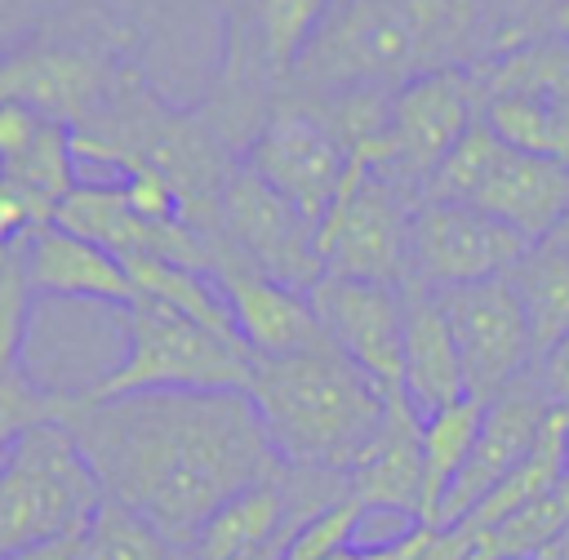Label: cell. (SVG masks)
I'll list each match as a JSON object with an SVG mask.
<instances>
[{
    "mask_svg": "<svg viewBox=\"0 0 569 560\" xmlns=\"http://www.w3.org/2000/svg\"><path fill=\"white\" fill-rule=\"evenodd\" d=\"M62 427L93 467L102 498L147 520L182 556L222 502L284 476L244 391L76 396Z\"/></svg>",
    "mask_w": 569,
    "mask_h": 560,
    "instance_id": "1",
    "label": "cell"
},
{
    "mask_svg": "<svg viewBox=\"0 0 569 560\" xmlns=\"http://www.w3.org/2000/svg\"><path fill=\"white\" fill-rule=\"evenodd\" d=\"M493 53L485 0H333L293 58L284 84L298 98L396 93L436 71H462Z\"/></svg>",
    "mask_w": 569,
    "mask_h": 560,
    "instance_id": "2",
    "label": "cell"
},
{
    "mask_svg": "<svg viewBox=\"0 0 569 560\" xmlns=\"http://www.w3.org/2000/svg\"><path fill=\"white\" fill-rule=\"evenodd\" d=\"M276 458L293 471L347 476L378 440L391 400L325 338L307 351L249 356V391Z\"/></svg>",
    "mask_w": 569,
    "mask_h": 560,
    "instance_id": "3",
    "label": "cell"
},
{
    "mask_svg": "<svg viewBox=\"0 0 569 560\" xmlns=\"http://www.w3.org/2000/svg\"><path fill=\"white\" fill-rule=\"evenodd\" d=\"M76 160L116 164L124 173H156L178 196L182 222L213 240L218 196L236 164H227L222 138L196 116L169 111L133 71H116L107 98L89 120L71 129Z\"/></svg>",
    "mask_w": 569,
    "mask_h": 560,
    "instance_id": "4",
    "label": "cell"
},
{
    "mask_svg": "<svg viewBox=\"0 0 569 560\" xmlns=\"http://www.w3.org/2000/svg\"><path fill=\"white\" fill-rule=\"evenodd\" d=\"M120 320L124 360L80 396L107 400L133 391H249V351L236 338H222L156 298H133Z\"/></svg>",
    "mask_w": 569,
    "mask_h": 560,
    "instance_id": "5",
    "label": "cell"
},
{
    "mask_svg": "<svg viewBox=\"0 0 569 560\" xmlns=\"http://www.w3.org/2000/svg\"><path fill=\"white\" fill-rule=\"evenodd\" d=\"M427 200H453L471 204L502 227L520 231L529 244L547 240L569 209V160L525 156L489 133L485 120H476L462 142L445 156V164L431 173Z\"/></svg>",
    "mask_w": 569,
    "mask_h": 560,
    "instance_id": "6",
    "label": "cell"
},
{
    "mask_svg": "<svg viewBox=\"0 0 569 560\" xmlns=\"http://www.w3.org/2000/svg\"><path fill=\"white\" fill-rule=\"evenodd\" d=\"M102 484L62 422L27 431L0 458V556L80 533L98 511Z\"/></svg>",
    "mask_w": 569,
    "mask_h": 560,
    "instance_id": "7",
    "label": "cell"
},
{
    "mask_svg": "<svg viewBox=\"0 0 569 560\" xmlns=\"http://www.w3.org/2000/svg\"><path fill=\"white\" fill-rule=\"evenodd\" d=\"M418 196L373 173L365 160L347 164V178L316 222V258L325 276L409 284V222Z\"/></svg>",
    "mask_w": 569,
    "mask_h": 560,
    "instance_id": "8",
    "label": "cell"
},
{
    "mask_svg": "<svg viewBox=\"0 0 569 560\" xmlns=\"http://www.w3.org/2000/svg\"><path fill=\"white\" fill-rule=\"evenodd\" d=\"M480 107H485V93L471 67L436 71V76H418L400 84L387 107L382 164L373 173H382L387 182L422 200L431 173L462 142V133L480 120Z\"/></svg>",
    "mask_w": 569,
    "mask_h": 560,
    "instance_id": "9",
    "label": "cell"
},
{
    "mask_svg": "<svg viewBox=\"0 0 569 560\" xmlns=\"http://www.w3.org/2000/svg\"><path fill=\"white\" fill-rule=\"evenodd\" d=\"M213 240L244 267L280 280L289 289H311L325 271L316 258V222H307L280 191H271L253 169L236 164L218 196Z\"/></svg>",
    "mask_w": 569,
    "mask_h": 560,
    "instance_id": "10",
    "label": "cell"
},
{
    "mask_svg": "<svg viewBox=\"0 0 569 560\" xmlns=\"http://www.w3.org/2000/svg\"><path fill=\"white\" fill-rule=\"evenodd\" d=\"M436 298L445 307V320H449V333L458 347L467 396L493 400L502 387H511L520 373H529L538 364L525 307L507 276L436 289Z\"/></svg>",
    "mask_w": 569,
    "mask_h": 560,
    "instance_id": "11",
    "label": "cell"
},
{
    "mask_svg": "<svg viewBox=\"0 0 569 560\" xmlns=\"http://www.w3.org/2000/svg\"><path fill=\"white\" fill-rule=\"evenodd\" d=\"M529 240L498 218L453 204V200H418L409 222V280L427 289H453L507 276L525 258Z\"/></svg>",
    "mask_w": 569,
    "mask_h": 560,
    "instance_id": "12",
    "label": "cell"
},
{
    "mask_svg": "<svg viewBox=\"0 0 569 560\" xmlns=\"http://www.w3.org/2000/svg\"><path fill=\"white\" fill-rule=\"evenodd\" d=\"M351 156L302 102L276 107L244 147V169H253L271 191H280L307 222H320L333 204Z\"/></svg>",
    "mask_w": 569,
    "mask_h": 560,
    "instance_id": "13",
    "label": "cell"
},
{
    "mask_svg": "<svg viewBox=\"0 0 569 560\" xmlns=\"http://www.w3.org/2000/svg\"><path fill=\"white\" fill-rule=\"evenodd\" d=\"M307 302L325 329V338L387 396H400V342H405V289L400 284H373V280H347V276H320L307 289Z\"/></svg>",
    "mask_w": 569,
    "mask_h": 560,
    "instance_id": "14",
    "label": "cell"
},
{
    "mask_svg": "<svg viewBox=\"0 0 569 560\" xmlns=\"http://www.w3.org/2000/svg\"><path fill=\"white\" fill-rule=\"evenodd\" d=\"M53 222L98 249H107L120 262L133 258H160V262H178L191 271H209L213 267V240L200 236L191 222L182 218H142L129 200L120 182H76Z\"/></svg>",
    "mask_w": 569,
    "mask_h": 560,
    "instance_id": "15",
    "label": "cell"
},
{
    "mask_svg": "<svg viewBox=\"0 0 569 560\" xmlns=\"http://www.w3.org/2000/svg\"><path fill=\"white\" fill-rule=\"evenodd\" d=\"M551 400L538 382V373H520L511 387H502L493 400H485L471 453L462 462V471L453 476V484L445 489V502L436 511V529H453L511 467H520L529 458V449L538 444L547 418H551Z\"/></svg>",
    "mask_w": 569,
    "mask_h": 560,
    "instance_id": "16",
    "label": "cell"
},
{
    "mask_svg": "<svg viewBox=\"0 0 569 560\" xmlns=\"http://www.w3.org/2000/svg\"><path fill=\"white\" fill-rule=\"evenodd\" d=\"M209 276L218 280V289L227 298V311H231V324H236V338L244 342L249 356L280 360V356H293V351H307V347L325 342V329H320L302 289L267 280L262 271L231 258L218 240H213Z\"/></svg>",
    "mask_w": 569,
    "mask_h": 560,
    "instance_id": "17",
    "label": "cell"
},
{
    "mask_svg": "<svg viewBox=\"0 0 569 560\" xmlns=\"http://www.w3.org/2000/svg\"><path fill=\"white\" fill-rule=\"evenodd\" d=\"M111 80L116 67L84 44H31L0 58V102H22L71 129L93 116Z\"/></svg>",
    "mask_w": 569,
    "mask_h": 560,
    "instance_id": "18",
    "label": "cell"
},
{
    "mask_svg": "<svg viewBox=\"0 0 569 560\" xmlns=\"http://www.w3.org/2000/svg\"><path fill=\"white\" fill-rule=\"evenodd\" d=\"M22 262H27V284L36 298H76V302H102L120 311L138 298L120 258L62 231L58 222L27 231Z\"/></svg>",
    "mask_w": 569,
    "mask_h": 560,
    "instance_id": "19",
    "label": "cell"
},
{
    "mask_svg": "<svg viewBox=\"0 0 569 560\" xmlns=\"http://www.w3.org/2000/svg\"><path fill=\"white\" fill-rule=\"evenodd\" d=\"M405 289V342H400V396L418 418H431L467 396L458 347L436 289L409 280Z\"/></svg>",
    "mask_w": 569,
    "mask_h": 560,
    "instance_id": "20",
    "label": "cell"
},
{
    "mask_svg": "<svg viewBox=\"0 0 569 560\" xmlns=\"http://www.w3.org/2000/svg\"><path fill=\"white\" fill-rule=\"evenodd\" d=\"M347 498L360 511H396L422 524V418L391 400L378 440L347 471Z\"/></svg>",
    "mask_w": 569,
    "mask_h": 560,
    "instance_id": "21",
    "label": "cell"
},
{
    "mask_svg": "<svg viewBox=\"0 0 569 560\" xmlns=\"http://www.w3.org/2000/svg\"><path fill=\"white\" fill-rule=\"evenodd\" d=\"M525 320H529V338H533V360H542V351H551L565 333H569V249L538 240L525 249V258L507 271Z\"/></svg>",
    "mask_w": 569,
    "mask_h": 560,
    "instance_id": "22",
    "label": "cell"
},
{
    "mask_svg": "<svg viewBox=\"0 0 569 560\" xmlns=\"http://www.w3.org/2000/svg\"><path fill=\"white\" fill-rule=\"evenodd\" d=\"M471 560H525L569 533V471L489 529H462Z\"/></svg>",
    "mask_w": 569,
    "mask_h": 560,
    "instance_id": "23",
    "label": "cell"
},
{
    "mask_svg": "<svg viewBox=\"0 0 569 560\" xmlns=\"http://www.w3.org/2000/svg\"><path fill=\"white\" fill-rule=\"evenodd\" d=\"M489 133L525 156L569 160V102L542 93H493L480 107Z\"/></svg>",
    "mask_w": 569,
    "mask_h": 560,
    "instance_id": "24",
    "label": "cell"
},
{
    "mask_svg": "<svg viewBox=\"0 0 569 560\" xmlns=\"http://www.w3.org/2000/svg\"><path fill=\"white\" fill-rule=\"evenodd\" d=\"M485 400L462 396L449 409L422 418V524L436 529V511L445 502V489L453 484V476L462 471L476 427H480Z\"/></svg>",
    "mask_w": 569,
    "mask_h": 560,
    "instance_id": "25",
    "label": "cell"
},
{
    "mask_svg": "<svg viewBox=\"0 0 569 560\" xmlns=\"http://www.w3.org/2000/svg\"><path fill=\"white\" fill-rule=\"evenodd\" d=\"M0 178H9V182H18V187H27L31 196H40V200L58 213L62 196L80 182V178H76L71 124H62V120H49V116H44V124L36 129V138H31L13 160H4V164H0Z\"/></svg>",
    "mask_w": 569,
    "mask_h": 560,
    "instance_id": "26",
    "label": "cell"
},
{
    "mask_svg": "<svg viewBox=\"0 0 569 560\" xmlns=\"http://www.w3.org/2000/svg\"><path fill=\"white\" fill-rule=\"evenodd\" d=\"M80 560H182V551L133 511L102 498L80 529Z\"/></svg>",
    "mask_w": 569,
    "mask_h": 560,
    "instance_id": "27",
    "label": "cell"
},
{
    "mask_svg": "<svg viewBox=\"0 0 569 560\" xmlns=\"http://www.w3.org/2000/svg\"><path fill=\"white\" fill-rule=\"evenodd\" d=\"M244 4H249V22L258 31L262 58L280 76H289L293 58L302 53V44L311 40V31L320 27V18L333 0H244Z\"/></svg>",
    "mask_w": 569,
    "mask_h": 560,
    "instance_id": "28",
    "label": "cell"
},
{
    "mask_svg": "<svg viewBox=\"0 0 569 560\" xmlns=\"http://www.w3.org/2000/svg\"><path fill=\"white\" fill-rule=\"evenodd\" d=\"M71 404H76L71 391L40 387L22 364H18V369H4V373H0V458H4L27 431L49 427V422H62Z\"/></svg>",
    "mask_w": 569,
    "mask_h": 560,
    "instance_id": "29",
    "label": "cell"
},
{
    "mask_svg": "<svg viewBox=\"0 0 569 560\" xmlns=\"http://www.w3.org/2000/svg\"><path fill=\"white\" fill-rule=\"evenodd\" d=\"M22 240L0 244V373L22 364V338H27V316H31V298H36L27 284Z\"/></svg>",
    "mask_w": 569,
    "mask_h": 560,
    "instance_id": "30",
    "label": "cell"
},
{
    "mask_svg": "<svg viewBox=\"0 0 569 560\" xmlns=\"http://www.w3.org/2000/svg\"><path fill=\"white\" fill-rule=\"evenodd\" d=\"M356 524H360V507L351 498H338L333 507L307 516L289 533L284 560H325V556H333V551H342V547L356 542Z\"/></svg>",
    "mask_w": 569,
    "mask_h": 560,
    "instance_id": "31",
    "label": "cell"
},
{
    "mask_svg": "<svg viewBox=\"0 0 569 560\" xmlns=\"http://www.w3.org/2000/svg\"><path fill=\"white\" fill-rule=\"evenodd\" d=\"M44 222H53V209L40 196H31L27 187L0 178V244H13Z\"/></svg>",
    "mask_w": 569,
    "mask_h": 560,
    "instance_id": "32",
    "label": "cell"
},
{
    "mask_svg": "<svg viewBox=\"0 0 569 560\" xmlns=\"http://www.w3.org/2000/svg\"><path fill=\"white\" fill-rule=\"evenodd\" d=\"M40 124H44L40 111H31V107H22V102H0V164L13 160V156L36 138Z\"/></svg>",
    "mask_w": 569,
    "mask_h": 560,
    "instance_id": "33",
    "label": "cell"
},
{
    "mask_svg": "<svg viewBox=\"0 0 569 560\" xmlns=\"http://www.w3.org/2000/svg\"><path fill=\"white\" fill-rule=\"evenodd\" d=\"M533 373H538L547 400H551L556 409H569V333H565L551 351H542V360L533 364Z\"/></svg>",
    "mask_w": 569,
    "mask_h": 560,
    "instance_id": "34",
    "label": "cell"
},
{
    "mask_svg": "<svg viewBox=\"0 0 569 560\" xmlns=\"http://www.w3.org/2000/svg\"><path fill=\"white\" fill-rule=\"evenodd\" d=\"M0 560H80V533H62V538H49V542L9 551V556H0Z\"/></svg>",
    "mask_w": 569,
    "mask_h": 560,
    "instance_id": "35",
    "label": "cell"
},
{
    "mask_svg": "<svg viewBox=\"0 0 569 560\" xmlns=\"http://www.w3.org/2000/svg\"><path fill=\"white\" fill-rule=\"evenodd\" d=\"M542 18H547V36L569 40V0H547Z\"/></svg>",
    "mask_w": 569,
    "mask_h": 560,
    "instance_id": "36",
    "label": "cell"
},
{
    "mask_svg": "<svg viewBox=\"0 0 569 560\" xmlns=\"http://www.w3.org/2000/svg\"><path fill=\"white\" fill-rule=\"evenodd\" d=\"M525 560H569V533H565V538H556L551 547H542L538 556H525Z\"/></svg>",
    "mask_w": 569,
    "mask_h": 560,
    "instance_id": "37",
    "label": "cell"
},
{
    "mask_svg": "<svg viewBox=\"0 0 569 560\" xmlns=\"http://www.w3.org/2000/svg\"><path fill=\"white\" fill-rule=\"evenodd\" d=\"M547 240H551V244H565V249H569V209L560 213V222H556V231H551Z\"/></svg>",
    "mask_w": 569,
    "mask_h": 560,
    "instance_id": "38",
    "label": "cell"
},
{
    "mask_svg": "<svg viewBox=\"0 0 569 560\" xmlns=\"http://www.w3.org/2000/svg\"><path fill=\"white\" fill-rule=\"evenodd\" d=\"M325 560H351V547H342V551H333V556H325Z\"/></svg>",
    "mask_w": 569,
    "mask_h": 560,
    "instance_id": "39",
    "label": "cell"
},
{
    "mask_svg": "<svg viewBox=\"0 0 569 560\" xmlns=\"http://www.w3.org/2000/svg\"><path fill=\"white\" fill-rule=\"evenodd\" d=\"M182 560H187V556H182Z\"/></svg>",
    "mask_w": 569,
    "mask_h": 560,
    "instance_id": "40",
    "label": "cell"
}]
</instances>
